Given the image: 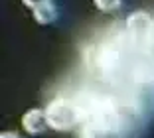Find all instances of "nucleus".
Instances as JSON below:
<instances>
[{"instance_id": "nucleus-1", "label": "nucleus", "mask_w": 154, "mask_h": 138, "mask_svg": "<svg viewBox=\"0 0 154 138\" xmlns=\"http://www.w3.org/2000/svg\"><path fill=\"white\" fill-rule=\"evenodd\" d=\"M45 116L50 128L54 130H71L83 120L77 103H71L67 99H54L45 107Z\"/></svg>"}, {"instance_id": "nucleus-4", "label": "nucleus", "mask_w": 154, "mask_h": 138, "mask_svg": "<svg viewBox=\"0 0 154 138\" xmlns=\"http://www.w3.org/2000/svg\"><path fill=\"white\" fill-rule=\"evenodd\" d=\"M32 14H34V20H36L38 24L45 26V24H51V22L55 20V16H57V10H55L54 2H48V4H44V6H38V8H34Z\"/></svg>"}, {"instance_id": "nucleus-2", "label": "nucleus", "mask_w": 154, "mask_h": 138, "mask_svg": "<svg viewBox=\"0 0 154 138\" xmlns=\"http://www.w3.org/2000/svg\"><path fill=\"white\" fill-rule=\"evenodd\" d=\"M127 34L136 49H148L154 38V22L146 12H132L127 18Z\"/></svg>"}, {"instance_id": "nucleus-7", "label": "nucleus", "mask_w": 154, "mask_h": 138, "mask_svg": "<svg viewBox=\"0 0 154 138\" xmlns=\"http://www.w3.org/2000/svg\"><path fill=\"white\" fill-rule=\"evenodd\" d=\"M0 138H20L16 132H2L0 134Z\"/></svg>"}, {"instance_id": "nucleus-3", "label": "nucleus", "mask_w": 154, "mask_h": 138, "mask_svg": "<svg viewBox=\"0 0 154 138\" xmlns=\"http://www.w3.org/2000/svg\"><path fill=\"white\" fill-rule=\"evenodd\" d=\"M22 126L28 134H34V136L45 132V128L50 126L48 124L45 111H42V109H30V111H26L22 116Z\"/></svg>"}, {"instance_id": "nucleus-6", "label": "nucleus", "mask_w": 154, "mask_h": 138, "mask_svg": "<svg viewBox=\"0 0 154 138\" xmlns=\"http://www.w3.org/2000/svg\"><path fill=\"white\" fill-rule=\"evenodd\" d=\"M24 4L28 6V8H38V6H44V4H48V2H51V0H22Z\"/></svg>"}, {"instance_id": "nucleus-5", "label": "nucleus", "mask_w": 154, "mask_h": 138, "mask_svg": "<svg viewBox=\"0 0 154 138\" xmlns=\"http://www.w3.org/2000/svg\"><path fill=\"white\" fill-rule=\"evenodd\" d=\"M93 4L101 10V12H115L121 8L122 0H93Z\"/></svg>"}]
</instances>
